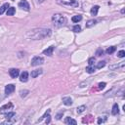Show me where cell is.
Listing matches in <instances>:
<instances>
[{"label":"cell","mask_w":125,"mask_h":125,"mask_svg":"<svg viewBox=\"0 0 125 125\" xmlns=\"http://www.w3.org/2000/svg\"><path fill=\"white\" fill-rule=\"evenodd\" d=\"M19 7L21 8L22 10H24V11H27V12L30 10V6H29V4H28V2L26 0H21L19 3Z\"/></svg>","instance_id":"6"},{"label":"cell","mask_w":125,"mask_h":125,"mask_svg":"<svg viewBox=\"0 0 125 125\" xmlns=\"http://www.w3.org/2000/svg\"><path fill=\"white\" fill-rule=\"evenodd\" d=\"M43 62H44V59H43L42 57H34V58L31 60V65H33V66L42 64Z\"/></svg>","instance_id":"5"},{"label":"cell","mask_w":125,"mask_h":125,"mask_svg":"<svg viewBox=\"0 0 125 125\" xmlns=\"http://www.w3.org/2000/svg\"><path fill=\"white\" fill-rule=\"evenodd\" d=\"M52 21H53L54 25L57 26V27H61L62 25H64L65 22H66L65 17L63 15H62V14H55V15H53Z\"/></svg>","instance_id":"2"},{"label":"cell","mask_w":125,"mask_h":125,"mask_svg":"<svg viewBox=\"0 0 125 125\" xmlns=\"http://www.w3.org/2000/svg\"><path fill=\"white\" fill-rule=\"evenodd\" d=\"M47 117H48V118L46 119V123H49V122H50V115H48Z\"/></svg>","instance_id":"35"},{"label":"cell","mask_w":125,"mask_h":125,"mask_svg":"<svg viewBox=\"0 0 125 125\" xmlns=\"http://www.w3.org/2000/svg\"><path fill=\"white\" fill-rule=\"evenodd\" d=\"M9 6H10V5H9V3H4V4L0 7V15H2V14H3V13H4L8 8H9Z\"/></svg>","instance_id":"16"},{"label":"cell","mask_w":125,"mask_h":125,"mask_svg":"<svg viewBox=\"0 0 125 125\" xmlns=\"http://www.w3.org/2000/svg\"><path fill=\"white\" fill-rule=\"evenodd\" d=\"M5 117H6L7 120H10L9 123H13V122L15 121L14 119L16 118V113H15L14 111H9V112L5 113Z\"/></svg>","instance_id":"7"},{"label":"cell","mask_w":125,"mask_h":125,"mask_svg":"<svg viewBox=\"0 0 125 125\" xmlns=\"http://www.w3.org/2000/svg\"><path fill=\"white\" fill-rule=\"evenodd\" d=\"M85 109H86V106H85V105H80V106H78V107L76 108L77 113H82Z\"/></svg>","instance_id":"23"},{"label":"cell","mask_w":125,"mask_h":125,"mask_svg":"<svg viewBox=\"0 0 125 125\" xmlns=\"http://www.w3.org/2000/svg\"><path fill=\"white\" fill-rule=\"evenodd\" d=\"M9 74H10V76H11L12 78H16V77L19 76L20 71H19V69H17V68H11V69L9 70Z\"/></svg>","instance_id":"10"},{"label":"cell","mask_w":125,"mask_h":125,"mask_svg":"<svg viewBox=\"0 0 125 125\" xmlns=\"http://www.w3.org/2000/svg\"><path fill=\"white\" fill-rule=\"evenodd\" d=\"M62 103L65 105H71L72 104V100L70 97H63L62 98Z\"/></svg>","instance_id":"13"},{"label":"cell","mask_w":125,"mask_h":125,"mask_svg":"<svg viewBox=\"0 0 125 125\" xmlns=\"http://www.w3.org/2000/svg\"><path fill=\"white\" fill-rule=\"evenodd\" d=\"M16 13V9L14 7H10L7 9V15L8 16H14Z\"/></svg>","instance_id":"19"},{"label":"cell","mask_w":125,"mask_h":125,"mask_svg":"<svg viewBox=\"0 0 125 125\" xmlns=\"http://www.w3.org/2000/svg\"><path fill=\"white\" fill-rule=\"evenodd\" d=\"M14 91H15V86H14L13 84H8V85L5 87V94H6V95H10V94H12Z\"/></svg>","instance_id":"8"},{"label":"cell","mask_w":125,"mask_h":125,"mask_svg":"<svg viewBox=\"0 0 125 125\" xmlns=\"http://www.w3.org/2000/svg\"><path fill=\"white\" fill-rule=\"evenodd\" d=\"M124 65H125V62L122 61V62H118V63H116V64L109 65V69H112V70H113V69H116V68H123Z\"/></svg>","instance_id":"9"},{"label":"cell","mask_w":125,"mask_h":125,"mask_svg":"<svg viewBox=\"0 0 125 125\" xmlns=\"http://www.w3.org/2000/svg\"><path fill=\"white\" fill-rule=\"evenodd\" d=\"M103 54H104V51H103V49H102V48H99V49L97 50V52H96V55H97L98 57L102 56Z\"/></svg>","instance_id":"27"},{"label":"cell","mask_w":125,"mask_h":125,"mask_svg":"<svg viewBox=\"0 0 125 125\" xmlns=\"http://www.w3.org/2000/svg\"><path fill=\"white\" fill-rule=\"evenodd\" d=\"M36 1H37L38 3H42V2H43V1H45V0H36Z\"/></svg>","instance_id":"36"},{"label":"cell","mask_w":125,"mask_h":125,"mask_svg":"<svg viewBox=\"0 0 125 125\" xmlns=\"http://www.w3.org/2000/svg\"><path fill=\"white\" fill-rule=\"evenodd\" d=\"M53 51H54V46H50L49 48H47L46 50L43 51V54L47 55V56H52L53 55Z\"/></svg>","instance_id":"14"},{"label":"cell","mask_w":125,"mask_h":125,"mask_svg":"<svg viewBox=\"0 0 125 125\" xmlns=\"http://www.w3.org/2000/svg\"><path fill=\"white\" fill-rule=\"evenodd\" d=\"M82 20V16L81 15H76V16H73L72 18H71V21H73V22H78V21H80Z\"/></svg>","instance_id":"20"},{"label":"cell","mask_w":125,"mask_h":125,"mask_svg":"<svg viewBox=\"0 0 125 125\" xmlns=\"http://www.w3.org/2000/svg\"><path fill=\"white\" fill-rule=\"evenodd\" d=\"M27 93H28V91H27V90H24V91H22V90H21V91L20 92V94H21V98L25 97V96L27 95Z\"/></svg>","instance_id":"30"},{"label":"cell","mask_w":125,"mask_h":125,"mask_svg":"<svg viewBox=\"0 0 125 125\" xmlns=\"http://www.w3.org/2000/svg\"><path fill=\"white\" fill-rule=\"evenodd\" d=\"M13 106H14V105H13L12 103H8V104H6L5 105H3V106L0 107V113L5 114V113L9 112L11 109H13Z\"/></svg>","instance_id":"4"},{"label":"cell","mask_w":125,"mask_h":125,"mask_svg":"<svg viewBox=\"0 0 125 125\" xmlns=\"http://www.w3.org/2000/svg\"><path fill=\"white\" fill-rule=\"evenodd\" d=\"M64 123L65 124H73V125H75L76 124V120H74V119H72L70 117H66L64 119Z\"/></svg>","instance_id":"18"},{"label":"cell","mask_w":125,"mask_h":125,"mask_svg":"<svg viewBox=\"0 0 125 125\" xmlns=\"http://www.w3.org/2000/svg\"><path fill=\"white\" fill-rule=\"evenodd\" d=\"M48 114H50V109H48V110H47V111H46V112L44 113V115H43V116H42L41 118H39V120H38V122H40V121H41V120H42L43 118H45V117H47V115H48Z\"/></svg>","instance_id":"31"},{"label":"cell","mask_w":125,"mask_h":125,"mask_svg":"<svg viewBox=\"0 0 125 125\" xmlns=\"http://www.w3.org/2000/svg\"><path fill=\"white\" fill-rule=\"evenodd\" d=\"M104 121H105V118H99V119H98V123H99V124L104 123Z\"/></svg>","instance_id":"33"},{"label":"cell","mask_w":125,"mask_h":125,"mask_svg":"<svg viewBox=\"0 0 125 125\" xmlns=\"http://www.w3.org/2000/svg\"><path fill=\"white\" fill-rule=\"evenodd\" d=\"M99 8H100V7H99L98 5L92 7V9H91V15H92V16H97L98 11H99Z\"/></svg>","instance_id":"17"},{"label":"cell","mask_w":125,"mask_h":125,"mask_svg":"<svg viewBox=\"0 0 125 125\" xmlns=\"http://www.w3.org/2000/svg\"><path fill=\"white\" fill-rule=\"evenodd\" d=\"M117 56H118L119 58H123V57L125 56V51H124V50H121V51H119V52L117 53Z\"/></svg>","instance_id":"28"},{"label":"cell","mask_w":125,"mask_h":125,"mask_svg":"<svg viewBox=\"0 0 125 125\" xmlns=\"http://www.w3.org/2000/svg\"><path fill=\"white\" fill-rule=\"evenodd\" d=\"M58 2L62 5L65 6H72V7H77L79 5L78 0H58Z\"/></svg>","instance_id":"3"},{"label":"cell","mask_w":125,"mask_h":125,"mask_svg":"<svg viewBox=\"0 0 125 125\" xmlns=\"http://www.w3.org/2000/svg\"><path fill=\"white\" fill-rule=\"evenodd\" d=\"M95 69H96V67H95L94 65H89V66L86 67V72H88V73H93V72H95Z\"/></svg>","instance_id":"22"},{"label":"cell","mask_w":125,"mask_h":125,"mask_svg":"<svg viewBox=\"0 0 125 125\" xmlns=\"http://www.w3.org/2000/svg\"><path fill=\"white\" fill-rule=\"evenodd\" d=\"M98 86H99V87H98L99 90H103V89L105 87V83H104V82H101V83H99Z\"/></svg>","instance_id":"29"},{"label":"cell","mask_w":125,"mask_h":125,"mask_svg":"<svg viewBox=\"0 0 125 125\" xmlns=\"http://www.w3.org/2000/svg\"><path fill=\"white\" fill-rule=\"evenodd\" d=\"M72 29H73L74 32H79V31H81V27H80V25H74Z\"/></svg>","instance_id":"26"},{"label":"cell","mask_w":125,"mask_h":125,"mask_svg":"<svg viewBox=\"0 0 125 125\" xmlns=\"http://www.w3.org/2000/svg\"><path fill=\"white\" fill-rule=\"evenodd\" d=\"M118 112H119V107H118V104H113V106H112L111 113H112V115H116V114H118Z\"/></svg>","instance_id":"15"},{"label":"cell","mask_w":125,"mask_h":125,"mask_svg":"<svg viewBox=\"0 0 125 125\" xmlns=\"http://www.w3.org/2000/svg\"><path fill=\"white\" fill-rule=\"evenodd\" d=\"M96 22H97V21H96L95 20H89V21L86 22V27H91V26L95 25Z\"/></svg>","instance_id":"21"},{"label":"cell","mask_w":125,"mask_h":125,"mask_svg":"<svg viewBox=\"0 0 125 125\" xmlns=\"http://www.w3.org/2000/svg\"><path fill=\"white\" fill-rule=\"evenodd\" d=\"M12 1H15V0H12Z\"/></svg>","instance_id":"37"},{"label":"cell","mask_w":125,"mask_h":125,"mask_svg":"<svg viewBox=\"0 0 125 125\" xmlns=\"http://www.w3.org/2000/svg\"><path fill=\"white\" fill-rule=\"evenodd\" d=\"M27 79H28V73H27L26 71L21 72V75H20V80H21V82H26Z\"/></svg>","instance_id":"11"},{"label":"cell","mask_w":125,"mask_h":125,"mask_svg":"<svg viewBox=\"0 0 125 125\" xmlns=\"http://www.w3.org/2000/svg\"><path fill=\"white\" fill-rule=\"evenodd\" d=\"M62 113H63V111H62V112H60L59 114H57V116H56V118H57V119H61V116L62 115Z\"/></svg>","instance_id":"34"},{"label":"cell","mask_w":125,"mask_h":125,"mask_svg":"<svg viewBox=\"0 0 125 125\" xmlns=\"http://www.w3.org/2000/svg\"><path fill=\"white\" fill-rule=\"evenodd\" d=\"M94 62H95V58H90V59L88 60V63H89V65H93Z\"/></svg>","instance_id":"32"},{"label":"cell","mask_w":125,"mask_h":125,"mask_svg":"<svg viewBox=\"0 0 125 125\" xmlns=\"http://www.w3.org/2000/svg\"><path fill=\"white\" fill-rule=\"evenodd\" d=\"M51 35V29L49 28H34L26 33V37L31 40H40Z\"/></svg>","instance_id":"1"},{"label":"cell","mask_w":125,"mask_h":125,"mask_svg":"<svg viewBox=\"0 0 125 125\" xmlns=\"http://www.w3.org/2000/svg\"><path fill=\"white\" fill-rule=\"evenodd\" d=\"M115 50H116V48H115L114 46H111V47H108V48L106 49V53H107V54H112Z\"/></svg>","instance_id":"24"},{"label":"cell","mask_w":125,"mask_h":125,"mask_svg":"<svg viewBox=\"0 0 125 125\" xmlns=\"http://www.w3.org/2000/svg\"><path fill=\"white\" fill-rule=\"evenodd\" d=\"M105 65V62L104 61H101V62H99L98 63H97V68H102V67H104Z\"/></svg>","instance_id":"25"},{"label":"cell","mask_w":125,"mask_h":125,"mask_svg":"<svg viewBox=\"0 0 125 125\" xmlns=\"http://www.w3.org/2000/svg\"><path fill=\"white\" fill-rule=\"evenodd\" d=\"M41 73H42V69H41V68H39V69H34V70H32V71H31V73H30V75H31V77H32V78H35V77L39 76Z\"/></svg>","instance_id":"12"}]
</instances>
